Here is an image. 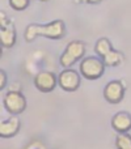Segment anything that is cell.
I'll use <instances>...</instances> for the list:
<instances>
[{
	"label": "cell",
	"mask_w": 131,
	"mask_h": 149,
	"mask_svg": "<svg viewBox=\"0 0 131 149\" xmlns=\"http://www.w3.org/2000/svg\"><path fill=\"white\" fill-rule=\"evenodd\" d=\"M67 34L66 24L63 22V20H54L49 24H29L25 29L24 33V38L26 42H33L37 37H46V38L54 39H62Z\"/></svg>",
	"instance_id": "6da1fadb"
},
{
	"label": "cell",
	"mask_w": 131,
	"mask_h": 149,
	"mask_svg": "<svg viewBox=\"0 0 131 149\" xmlns=\"http://www.w3.org/2000/svg\"><path fill=\"white\" fill-rule=\"evenodd\" d=\"M95 52L108 67H118L125 62V55L114 50L108 38H100L96 42Z\"/></svg>",
	"instance_id": "7a4b0ae2"
},
{
	"label": "cell",
	"mask_w": 131,
	"mask_h": 149,
	"mask_svg": "<svg viewBox=\"0 0 131 149\" xmlns=\"http://www.w3.org/2000/svg\"><path fill=\"white\" fill-rule=\"evenodd\" d=\"M85 51H87V45L83 41H71L66 46L64 51L62 52L59 58V63L63 68H71L76 62H81V59H84Z\"/></svg>",
	"instance_id": "3957f363"
},
{
	"label": "cell",
	"mask_w": 131,
	"mask_h": 149,
	"mask_svg": "<svg viewBox=\"0 0 131 149\" xmlns=\"http://www.w3.org/2000/svg\"><path fill=\"white\" fill-rule=\"evenodd\" d=\"M105 63L98 56H87L80 62L79 72L87 80H97L105 72Z\"/></svg>",
	"instance_id": "277c9868"
},
{
	"label": "cell",
	"mask_w": 131,
	"mask_h": 149,
	"mask_svg": "<svg viewBox=\"0 0 131 149\" xmlns=\"http://www.w3.org/2000/svg\"><path fill=\"white\" fill-rule=\"evenodd\" d=\"M16 26L4 10L0 12V42L1 47L11 49L16 43Z\"/></svg>",
	"instance_id": "5b68a950"
},
{
	"label": "cell",
	"mask_w": 131,
	"mask_h": 149,
	"mask_svg": "<svg viewBox=\"0 0 131 149\" xmlns=\"http://www.w3.org/2000/svg\"><path fill=\"white\" fill-rule=\"evenodd\" d=\"M3 105L4 109L12 116L20 115L26 109V98L21 92H12L7 90L3 97Z\"/></svg>",
	"instance_id": "8992f818"
},
{
	"label": "cell",
	"mask_w": 131,
	"mask_h": 149,
	"mask_svg": "<svg viewBox=\"0 0 131 149\" xmlns=\"http://www.w3.org/2000/svg\"><path fill=\"white\" fill-rule=\"evenodd\" d=\"M33 82L41 93H51L58 85V76L53 71H38L34 74Z\"/></svg>",
	"instance_id": "52a82bcc"
},
{
	"label": "cell",
	"mask_w": 131,
	"mask_h": 149,
	"mask_svg": "<svg viewBox=\"0 0 131 149\" xmlns=\"http://www.w3.org/2000/svg\"><path fill=\"white\" fill-rule=\"evenodd\" d=\"M126 84L122 80H111L104 88V98L111 105L119 103L125 97Z\"/></svg>",
	"instance_id": "ba28073f"
},
{
	"label": "cell",
	"mask_w": 131,
	"mask_h": 149,
	"mask_svg": "<svg viewBox=\"0 0 131 149\" xmlns=\"http://www.w3.org/2000/svg\"><path fill=\"white\" fill-rule=\"evenodd\" d=\"M58 85L64 92H76L80 86V72L72 68H66L58 74Z\"/></svg>",
	"instance_id": "9c48e42d"
},
{
	"label": "cell",
	"mask_w": 131,
	"mask_h": 149,
	"mask_svg": "<svg viewBox=\"0 0 131 149\" xmlns=\"http://www.w3.org/2000/svg\"><path fill=\"white\" fill-rule=\"evenodd\" d=\"M111 127L114 131L121 134H127L131 130V114L127 111H119L111 118Z\"/></svg>",
	"instance_id": "30bf717a"
},
{
	"label": "cell",
	"mask_w": 131,
	"mask_h": 149,
	"mask_svg": "<svg viewBox=\"0 0 131 149\" xmlns=\"http://www.w3.org/2000/svg\"><path fill=\"white\" fill-rule=\"evenodd\" d=\"M21 127V122L17 116H11L7 120H3L0 123V136L3 139H9L18 134Z\"/></svg>",
	"instance_id": "8fae6325"
},
{
	"label": "cell",
	"mask_w": 131,
	"mask_h": 149,
	"mask_svg": "<svg viewBox=\"0 0 131 149\" xmlns=\"http://www.w3.org/2000/svg\"><path fill=\"white\" fill-rule=\"evenodd\" d=\"M117 149H131V136L129 134H121L116 139Z\"/></svg>",
	"instance_id": "7c38bea8"
},
{
	"label": "cell",
	"mask_w": 131,
	"mask_h": 149,
	"mask_svg": "<svg viewBox=\"0 0 131 149\" xmlns=\"http://www.w3.org/2000/svg\"><path fill=\"white\" fill-rule=\"evenodd\" d=\"M8 1L15 10H25L29 7L30 0H8Z\"/></svg>",
	"instance_id": "4fadbf2b"
},
{
	"label": "cell",
	"mask_w": 131,
	"mask_h": 149,
	"mask_svg": "<svg viewBox=\"0 0 131 149\" xmlns=\"http://www.w3.org/2000/svg\"><path fill=\"white\" fill-rule=\"evenodd\" d=\"M25 149H46V147H45V144L41 143L39 140H34V141L29 143Z\"/></svg>",
	"instance_id": "5bb4252c"
},
{
	"label": "cell",
	"mask_w": 131,
	"mask_h": 149,
	"mask_svg": "<svg viewBox=\"0 0 131 149\" xmlns=\"http://www.w3.org/2000/svg\"><path fill=\"white\" fill-rule=\"evenodd\" d=\"M7 86V73L5 71H0V90H3Z\"/></svg>",
	"instance_id": "9a60e30c"
},
{
	"label": "cell",
	"mask_w": 131,
	"mask_h": 149,
	"mask_svg": "<svg viewBox=\"0 0 131 149\" xmlns=\"http://www.w3.org/2000/svg\"><path fill=\"white\" fill-rule=\"evenodd\" d=\"M102 0H74L75 4H98Z\"/></svg>",
	"instance_id": "2e32d148"
},
{
	"label": "cell",
	"mask_w": 131,
	"mask_h": 149,
	"mask_svg": "<svg viewBox=\"0 0 131 149\" xmlns=\"http://www.w3.org/2000/svg\"><path fill=\"white\" fill-rule=\"evenodd\" d=\"M8 90H12V92H21V84L18 81L13 82V84L8 88Z\"/></svg>",
	"instance_id": "e0dca14e"
},
{
	"label": "cell",
	"mask_w": 131,
	"mask_h": 149,
	"mask_svg": "<svg viewBox=\"0 0 131 149\" xmlns=\"http://www.w3.org/2000/svg\"><path fill=\"white\" fill-rule=\"evenodd\" d=\"M39 1H49V0H39Z\"/></svg>",
	"instance_id": "ac0fdd59"
}]
</instances>
